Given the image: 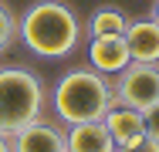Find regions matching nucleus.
Here are the masks:
<instances>
[{"instance_id":"5","label":"nucleus","mask_w":159,"mask_h":152,"mask_svg":"<svg viewBox=\"0 0 159 152\" xmlns=\"http://www.w3.org/2000/svg\"><path fill=\"white\" fill-rule=\"evenodd\" d=\"M10 152H68V132L54 122L37 118L10 135Z\"/></svg>"},{"instance_id":"1","label":"nucleus","mask_w":159,"mask_h":152,"mask_svg":"<svg viewBox=\"0 0 159 152\" xmlns=\"http://www.w3.org/2000/svg\"><path fill=\"white\" fill-rule=\"evenodd\" d=\"M17 37L31 54L58 61V58H68L81 44V24H78V17L68 3L37 0L17 20Z\"/></svg>"},{"instance_id":"14","label":"nucleus","mask_w":159,"mask_h":152,"mask_svg":"<svg viewBox=\"0 0 159 152\" xmlns=\"http://www.w3.org/2000/svg\"><path fill=\"white\" fill-rule=\"evenodd\" d=\"M0 152H10V135L0 132Z\"/></svg>"},{"instance_id":"8","label":"nucleus","mask_w":159,"mask_h":152,"mask_svg":"<svg viewBox=\"0 0 159 152\" xmlns=\"http://www.w3.org/2000/svg\"><path fill=\"white\" fill-rule=\"evenodd\" d=\"M88 64H92V71L98 74H119L125 64H132L129 58V47L122 37H92L88 41Z\"/></svg>"},{"instance_id":"2","label":"nucleus","mask_w":159,"mask_h":152,"mask_svg":"<svg viewBox=\"0 0 159 152\" xmlns=\"http://www.w3.org/2000/svg\"><path fill=\"white\" fill-rule=\"evenodd\" d=\"M115 105L112 81L105 74H98L92 68H75L58 78V85L51 91V108L64 125H78V122H95Z\"/></svg>"},{"instance_id":"15","label":"nucleus","mask_w":159,"mask_h":152,"mask_svg":"<svg viewBox=\"0 0 159 152\" xmlns=\"http://www.w3.org/2000/svg\"><path fill=\"white\" fill-rule=\"evenodd\" d=\"M152 20H156V24H159V0H156V3H152Z\"/></svg>"},{"instance_id":"10","label":"nucleus","mask_w":159,"mask_h":152,"mask_svg":"<svg viewBox=\"0 0 159 152\" xmlns=\"http://www.w3.org/2000/svg\"><path fill=\"white\" fill-rule=\"evenodd\" d=\"M129 27V17L119 7H98L95 14L88 17V37H122Z\"/></svg>"},{"instance_id":"13","label":"nucleus","mask_w":159,"mask_h":152,"mask_svg":"<svg viewBox=\"0 0 159 152\" xmlns=\"http://www.w3.org/2000/svg\"><path fill=\"white\" fill-rule=\"evenodd\" d=\"M115 152H159V142L149 139V135H142L139 142H132V145H125V149H115Z\"/></svg>"},{"instance_id":"3","label":"nucleus","mask_w":159,"mask_h":152,"mask_svg":"<svg viewBox=\"0 0 159 152\" xmlns=\"http://www.w3.org/2000/svg\"><path fill=\"white\" fill-rule=\"evenodd\" d=\"M44 85L27 68H0V132L14 135L41 118Z\"/></svg>"},{"instance_id":"6","label":"nucleus","mask_w":159,"mask_h":152,"mask_svg":"<svg viewBox=\"0 0 159 152\" xmlns=\"http://www.w3.org/2000/svg\"><path fill=\"white\" fill-rule=\"evenodd\" d=\"M105 128H108V135H112V142H115V149H125L132 142H139L142 135H146V122H142V112L139 108H129V105H112L105 115Z\"/></svg>"},{"instance_id":"11","label":"nucleus","mask_w":159,"mask_h":152,"mask_svg":"<svg viewBox=\"0 0 159 152\" xmlns=\"http://www.w3.org/2000/svg\"><path fill=\"white\" fill-rule=\"evenodd\" d=\"M14 37H17V17H14V10L0 0V54L14 44Z\"/></svg>"},{"instance_id":"9","label":"nucleus","mask_w":159,"mask_h":152,"mask_svg":"<svg viewBox=\"0 0 159 152\" xmlns=\"http://www.w3.org/2000/svg\"><path fill=\"white\" fill-rule=\"evenodd\" d=\"M68 152H115V142L102 118L78 122V125H68Z\"/></svg>"},{"instance_id":"4","label":"nucleus","mask_w":159,"mask_h":152,"mask_svg":"<svg viewBox=\"0 0 159 152\" xmlns=\"http://www.w3.org/2000/svg\"><path fill=\"white\" fill-rule=\"evenodd\" d=\"M112 95H115L119 105L146 112L152 101H159V64H139V61L125 64L115 74Z\"/></svg>"},{"instance_id":"7","label":"nucleus","mask_w":159,"mask_h":152,"mask_svg":"<svg viewBox=\"0 0 159 152\" xmlns=\"http://www.w3.org/2000/svg\"><path fill=\"white\" fill-rule=\"evenodd\" d=\"M122 41H125L132 61H139V64H159V24L152 17H146V20H129Z\"/></svg>"},{"instance_id":"12","label":"nucleus","mask_w":159,"mask_h":152,"mask_svg":"<svg viewBox=\"0 0 159 152\" xmlns=\"http://www.w3.org/2000/svg\"><path fill=\"white\" fill-rule=\"evenodd\" d=\"M142 122H146V135L159 142V101H152V105L142 112Z\"/></svg>"}]
</instances>
